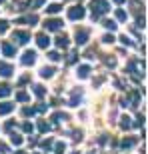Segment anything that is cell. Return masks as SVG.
Returning <instances> with one entry per match:
<instances>
[{
    "instance_id": "obj_12",
    "label": "cell",
    "mask_w": 148,
    "mask_h": 154,
    "mask_svg": "<svg viewBox=\"0 0 148 154\" xmlns=\"http://www.w3.org/2000/svg\"><path fill=\"white\" fill-rule=\"evenodd\" d=\"M88 74H90V66H86V64L76 70V76H78V78H88Z\"/></svg>"
},
{
    "instance_id": "obj_20",
    "label": "cell",
    "mask_w": 148,
    "mask_h": 154,
    "mask_svg": "<svg viewBox=\"0 0 148 154\" xmlns=\"http://www.w3.org/2000/svg\"><path fill=\"white\" fill-rule=\"evenodd\" d=\"M122 146H124V148H130V146H134V140H132V138H128V140H126V138H124Z\"/></svg>"
},
{
    "instance_id": "obj_27",
    "label": "cell",
    "mask_w": 148,
    "mask_h": 154,
    "mask_svg": "<svg viewBox=\"0 0 148 154\" xmlns=\"http://www.w3.org/2000/svg\"><path fill=\"white\" fill-rule=\"evenodd\" d=\"M114 2H118V4H122V2H124V0H114Z\"/></svg>"
},
{
    "instance_id": "obj_14",
    "label": "cell",
    "mask_w": 148,
    "mask_h": 154,
    "mask_svg": "<svg viewBox=\"0 0 148 154\" xmlns=\"http://www.w3.org/2000/svg\"><path fill=\"white\" fill-rule=\"evenodd\" d=\"M60 10H62V6H60V4H50L48 8H46L48 14H56V12H60Z\"/></svg>"
},
{
    "instance_id": "obj_24",
    "label": "cell",
    "mask_w": 148,
    "mask_h": 154,
    "mask_svg": "<svg viewBox=\"0 0 148 154\" xmlns=\"http://www.w3.org/2000/svg\"><path fill=\"white\" fill-rule=\"evenodd\" d=\"M6 152H8V148H6V144H2V142H0V154H6Z\"/></svg>"
},
{
    "instance_id": "obj_19",
    "label": "cell",
    "mask_w": 148,
    "mask_h": 154,
    "mask_svg": "<svg viewBox=\"0 0 148 154\" xmlns=\"http://www.w3.org/2000/svg\"><path fill=\"white\" fill-rule=\"evenodd\" d=\"M16 98H18V100H20V102H24V100H28L30 96H28V94H26V92H18V96H16Z\"/></svg>"
},
{
    "instance_id": "obj_11",
    "label": "cell",
    "mask_w": 148,
    "mask_h": 154,
    "mask_svg": "<svg viewBox=\"0 0 148 154\" xmlns=\"http://www.w3.org/2000/svg\"><path fill=\"white\" fill-rule=\"evenodd\" d=\"M36 44H38L40 48H46V46L50 44V38H48L46 34H38L36 36Z\"/></svg>"
},
{
    "instance_id": "obj_10",
    "label": "cell",
    "mask_w": 148,
    "mask_h": 154,
    "mask_svg": "<svg viewBox=\"0 0 148 154\" xmlns=\"http://www.w3.org/2000/svg\"><path fill=\"white\" fill-rule=\"evenodd\" d=\"M54 72H56V70L52 68V66H42V68H40V76H42V78H52Z\"/></svg>"
},
{
    "instance_id": "obj_18",
    "label": "cell",
    "mask_w": 148,
    "mask_h": 154,
    "mask_svg": "<svg viewBox=\"0 0 148 154\" xmlns=\"http://www.w3.org/2000/svg\"><path fill=\"white\" fill-rule=\"evenodd\" d=\"M10 140H12V144H16V146H18V144H22V138L18 136V134H12Z\"/></svg>"
},
{
    "instance_id": "obj_6",
    "label": "cell",
    "mask_w": 148,
    "mask_h": 154,
    "mask_svg": "<svg viewBox=\"0 0 148 154\" xmlns=\"http://www.w3.org/2000/svg\"><path fill=\"white\" fill-rule=\"evenodd\" d=\"M60 26H62V20H60V18H50V20H46V22H44L46 30H58Z\"/></svg>"
},
{
    "instance_id": "obj_25",
    "label": "cell",
    "mask_w": 148,
    "mask_h": 154,
    "mask_svg": "<svg viewBox=\"0 0 148 154\" xmlns=\"http://www.w3.org/2000/svg\"><path fill=\"white\" fill-rule=\"evenodd\" d=\"M24 130H26V132H32V124H28V122H26V124H24Z\"/></svg>"
},
{
    "instance_id": "obj_8",
    "label": "cell",
    "mask_w": 148,
    "mask_h": 154,
    "mask_svg": "<svg viewBox=\"0 0 148 154\" xmlns=\"http://www.w3.org/2000/svg\"><path fill=\"white\" fill-rule=\"evenodd\" d=\"M2 54H4V56H8V58H12L14 54H16V48H14L10 42H2Z\"/></svg>"
},
{
    "instance_id": "obj_28",
    "label": "cell",
    "mask_w": 148,
    "mask_h": 154,
    "mask_svg": "<svg viewBox=\"0 0 148 154\" xmlns=\"http://www.w3.org/2000/svg\"><path fill=\"white\" fill-rule=\"evenodd\" d=\"M0 2H4V0H0Z\"/></svg>"
},
{
    "instance_id": "obj_29",
    "label": "cell",
    "mask_w": 148,
    "mask_h": 154,
    "mask_svg": "<svg viewBox=\"0 0 148 154\" xmlns=\"http://www.w3.org/2000/svg\"><path fill=\"white\" fill-rule=\"evenodd\" d=\"M92 154H94V152H92Z\"/></svg>"
},
{
    "instance_id": "obj_17",
    "label": "cell",
    "mask_w": 148,
    "mask_h": 154,
    "mask_svg": "<svg viewBox=\"0 0 148 154\" xmlns=\"http://www.w3.org/2000/svg\"><path fill=\"white\" fill-rule=\"evenodd\" d=\"M34 94L38 98H42V96H44V88H42V86H34Z\"/></svg>"
},
{
    "instance_id": "obj_21",
    "label": "cell",
    "mask_w": 148,
    "mask_h": 154,
    "mask_svg": "<svg viewBox=\"0 0 148 154\" xmlns=\"http://www.w3.org/2000/svg\"><path fill=\"white\" fill-rule=\"evenodd\" d=\"M48 58H50L52 62H56L58 58H60V54H58V52H50V54H48Z\"/></svg>"
},
{
    "instance_id": "obj_1",
    "label": "cell",
    "mask_w": 148,
    "mask_h": 154,
    "mask_svg": "<svg viewBox=\"0 0 148 154\" xmlns=\"http://www.w3.org/2000/svg\"><path fill=\"white\" fill-rule=\"evenodd\" d=\"M90 8H92V18H98L100 14L110 10V4L106 0H90Z\"/></svg>"
},
{
    "instance_id": "obj_26",
    "label": "cell",
    "mask_w": 148,
    "mask_h": 154,
    "mask_svg": "<svg viewBox=\"0 0 148 154\" xmlns=\"http://www.w3.org/2000/svg\"><path fill=\"white\" fill-rule=\"evenodd\" d=\"M104 42H114V38H112V36H108V34H106V36H104Z\"/></svg>"
},
{
    "instance_id": "obj_3",
    "label": "cell",
    "mask_w": 148,
    "mask_h": 154,
    "mask_svg": "<svg viewBox=\"0 0 148 154\" xmlns=\"http://www.w3.org/2000/svg\"><path fill=\"white\" fill-rule=\"evenodd\" d=\"M74 36H76V42L78 44H86L88 42V36H90V30L88 28H76Z\"/></svg>"
},
{
    "instance_id": "obj_9",
    "label": "cell",
    "mask_w": 148,
    "mask_h": 154,
    "mask_svg": "<svg viewBox=\"0 0 148 154\" xmlns=\"http://www.w3.org/2000/svg\"><path fill=\"white\" fill-rule=\"evenodd\" d=\"M12 110H14V104H12V102H2V104H0V116L10 114Z\"/></svg>"
},
{
    "instance_id": "obj_2",
    "label": "cell",
    "mask_w": 148,
    "mask_h": 154,
    "mask_svg": "<svg viewBox=\"0 0 148 154\" xmlns=\"http://www.w3.org/2000/svg\"><path fill=\"white\" fill-rule=\"evenodd\" d=\"M84 14H86V12H84L82 6H72V8L68 10V18H70V20H82Z\"/></svg>"
},
{
    "instance_id": "obj_7",
    "label": "cell",
    "mask_w": 148,
    "mask_h": 154,
    "mask_svg": "<svg viewBox=\"0 0 148 154\" xmlns=\"http://www.w3.org/2000/svg\"><path fill=\"white\" fill-rule=\"evenodd\" d=\"M34 62H36V52L34 50H26L24 56H22V64L28 66V64H34Z\"/></svg>"
},
{
    "instance_id": "obj_15",
    "label": "cell",
    "mask_w": 148,
    "mask_h": 154,
    "mask_svg": "<svg viewBox=\"0 0 148 154\" xmlns=\"http://www.w3.org/2000/svg\"><path fill=\"white\" fill-rule=\"evenodd\" d=\"M8 94H10V86H8V84H2V86H0V98L8 96Z\"/></svg>"
},
{
    "instance_id": "obj_5",
    "label": "cell",
    "mask_w": 148,
    "mask_h": 154,
    "mask_svg": "<svg viewBox=\"0 0 148 154\" xmlns=\"http://www.w3.org/2000/svg\"><path fill=\"white\" fill-rule=\"evenodd\" d=\"M14 74V66L8 62H0V76H4V78H8V76Z\"/></svg>"
},
{
    "instance_id": "obj_22",
    "label": "cell",
    "mask_w": 148,
    "mask_h": 154,
    "mask_svg": "<svg viewBox=\"0 0 148 154\" xmlns=\"http://www.w3.org/2000/svg\"><path fill=\"white\" fill-rule=\"evenodd\" d=\"M116 16H118V20H126V12L118 10V12H116Z\"/></svg>"
},
{
    "instance_id": "obj_4",
    "label": "cell",
    "mask_w": 148,
    "mask_h": 154,
    "mask_svg": "<svg viewBox=\"0 0 148 154\" xmlns=\"http://www.w3.org/2000/svg\"><path fill=\"white\" fill-rule=\"evenodd\" d=\"M12 38L16 40V42H20V44H24V42L30 40V32H26V30H14L12 32Z\"/></svg>"
},
{
    "instance_id": "obj_13",
    "label": "cell",
    "mask_w": 148,
    "mask_h": 154,
    "mask_svg": "<svg viewBox=\"0 0 148 154\" xmlns=\"http://www.w3.org/2000/svg\"><path fill=\"white\" fill-rule=\"evenodd\" d=\"M56 46H60V48H66V46H68V36H58L56 38Z\"/></svg>"
},
{
    "instance_id": "obj_16",
    "label": "cell",
    "mask_w": 148,
    "mask_h": 154,
    "mask_svg": "<svg viewBox=\"0 0 148 154\" xmlns=\"http://www.w3.org/2000/svg\"><path fill=\"white\" fill-rule=\"evenodd\" d=\"M104 28H108V30H116V22L114 20H104Z\"/></svg>"
},
{
    "instance_id": "obj_23",
    "label": "cell",
    "mask_w": 148,
    "mask_h": 154,
    "mask_svg": "<svg viewBox=\"0 0 148 154\" xmlns=\"http://www.w3.org/2000/svg\"><path fill=\"white\" fill-rule=\"evenodd\" d=\"M62 152H64V144L58 142V144H56V154H62Z\"/></svg>"
}]
</instances>
